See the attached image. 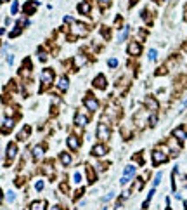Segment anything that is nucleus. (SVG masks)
I'll use <instances>...</instances> for the list:
<instances>
[{
  "mask_svg": "<svg viewBox=\"0 0 187 210\" xmlns=\"http://www.w3.org/2000/svg\"><path fill=\"white\" fill-rule=\"evenodd\" d=\"M109 136H111V129H109V125H106V123H99V125H97V139H101V141H108Z\"/></svg>",
  "mask_w": 187,
  "mask_h": 210,
  "instance_id": "nucleus-1",
  "label": "nucleus"
},
{
  "mask_svg": "<svg viewBox=\"0 0 187 210\" xmlns=\"http://www.w3.org/2000/svg\"><path fill=\"white\" fill-rule=\"evenodd\" d=\"M71 31H73V35H76V36H87V35H88V28H87V24H83V23H73Z\"/></svg>",
  "mask_w": 187,
  "mask_h": 210,
  "instance_id": "nucleus-2",
  "label": "nucleus"
},
{
  "mask_svg": "<svg viewBox=\"0 0 187 210\" xmlns=\"http://www.w3.org/2000/svg\"><path fill=\"white\" fill-rule=\"evenodd\" d=\"M40 80H42V87H47V85H50V83H52V80H54V71H52L50 68H45V70L42 71V76H40Z\"/></svg>",
  "mask_w": 187,
  "mask_h": 210,
  "instance_id": "nucleus-3",
  "label": "nucleus"
},
{
  "mask_svg": "<svg viewBox=\"0 0 187 210\" xmlns=\"http://www.w3.org/2000/svg\"><path fill=\"white\" fill-rule=\"evenodd\" d=\"M168 160V155L165 151H160V149H154L153 151V163L154 165H160V163H165Z\"/></svg>",
  "mask_w": 187,
  "mask_h": 210,
  "instance_id": "nucleus-4",
  "label": "nucleus"
},
{
  "mask_svg": "<svg viewBox=\"0 0 187 210\" xmlns=\"http://www.w3.org/2000/svg\"><path fill=\"white\" fill-rule=\"evenodd\" d=\"M83 104L87 106L88 111H97V109H99V101L94 99V97H85V99H83Z\"/></svg>",
  "mask_w": 187,
  "mask_h": 210,
  "instance_id": "nucleus-5",
  "label": "nucleus"
},
{
  "mask_svg": "<svg viewBox=\"0 0 187 210\" xmlns=\"http://www.w3.org/2000/svg\"><path fill=\"white\" fill-rule=\"evenodd\" d=\"M172 136H173L175 139H179V141H186L187 139L186 127H177V129H173V130H172Z\"/></svg>",
  "mask_w": 187,
  "mask_h": 210,
  "instance_id": "nucleus-6",
  "label": "nucleus"
},
{
  "mask_svg": "<svg viewBox=\"0 0 187 210\" xmlns=\"http://www.w3.org/2000/svg\"><path fill=\"white\" fill-rule=\"evenodd\" d=\"M128 54L130 56H140V52H142V47H140V43L139 42H132L130 45H128Z\"/></svg>",
  "mask_w": 187,
  "mask_h": 210,
  "instance_id": "nucleus-7",
  "label": "nucleus"
},
{
  "mask_svg": "<svg viewBox=\"0 0 187 210\" xmlns=\"http://www.w3.org/2000/svg\"><path fill=\"white\" fill-rule=\"evenodd\" d=\"M90 9H92V5H90V2H88V0H83V2H80V3H78V12H80V14L88 16V14H90Z\"/></svg>",
  "mask_w": 187,
  "mask_h": 210,
  "instance_id": "nucleus-8",
  "label": "nucleus"
},
{
  "mask_svg": "<svg viewBox=\"0 0 187 210\" xmlns=\"http://www.w3.org/2000/svg\"><path fill=\"white\" fill-rule=\"evenodd\" d=\"M146 106H147V109L149 111H153V113H156L158 111V108H160V104H158V101L154 99V97H146Z\"/></svg>",
  "mask_w": 187,
  "mask_h": 210,
  "instance_id": "nucleus-9",
  "label": "nucleus"
},
{
  "mask_svg": "<svg viewBox=\"0 0 187 210\" xmlns=\"http://www.w3.org/2000/svg\"><path fill=\"white\" fill-rule=\"evenodd\" d=\"M87 123H88V116L78 111V113H76V116H75V125H78V127H85Z\"/></svg>",
  "mask_w": 187,
  "mask_h": 210,
  "instance_id": "nucleus-10",
  "label": "nucleus"
},
{
  "mask_svg": "<svg viewBox=\"0 0 187 210\" xmlns=\"http://www.w3.org/2000/svg\"><path fill=\"white\" fill-rule=\"evenodd\" d=\"M106 85H108V82H106V76L104 75H97L94 78V87L95 89H106Z\"/></svg>",
  "mask_w": 187,
  "mask_h": 210,
  "instance_id": "nucleus-11",
  "label": "nucleus"
},
{
  "mask_svg": "<svg viewBox=\"0 0 187 210\" xmlns=\"http://www.w3.org/2000/svg\"><path fill=\"white\" fill-rule=\"evenodd\" d=\"M106 153H108V149H106L104 144H97V146H94L92 151H90V155H94V156H104Z\"/></svg>",
  "mask_w": 187,
  "mask_h": 210,
  "instance_id": "nucleus-12",
  "label": "nucleus"
},
{
  "mask_svg": "<svg viewBox=\"0 0 187 210\" xmlns=\"http://www.w3.org/2000/svg\"><path fill=\"white\" fill-rule=\"evenodd\" d=\"M16 155H17V146L14 143H9V146H7V158H9V162L14 160Z\"/></svg>",
  "mask_w": 187,
  "mask_h": 210,
  "instance_id": "nucleus-13",
  "label": "nucleus"
},
{
  "mask_svg": "<svg viewBox=\"0 0 187 210\" xmlns=\"http://www.w3.org/2000/svg\"><path fill=\"white\" fill-rule=\"evenodd\" d=\"M43 151H45V146H43V144L35 146V148H33V158H35V160H40V158L43 156Z\"/></svg>",
  "mask_w": 187,
  "mask_h": 210,
  "instance_id": "nucleus-14",
  "label": "nucleus"
},
{
  "mask_svg": "<svg viewBox=\"0 0 187 210\" xmlns=\"http://www.w3.org/2000/svg\"><path fill=\"white\" fill-rule=\"evenodd\" d=\"M47 209V202L45 200H38V202H33L29 210H45Z\"/></svg>",
  "mask_w": 187,
  "mask_h": 210,
  "instance_id": "nucleus-15",
  "label": "nucleus"
},
{
  "mask_svg": "<svg viewBox=\"0 0 187 210\" xmlns=\"http://www.w3.org/2000/svg\"><path fill=\"white\" fill-rule=\"evenodd\" d=\"M12 125H14V120H7V118H3V120H2V132L7 134L9 130H12Z\"/></svg>",
  "mask_w": 187,
  "mask_h": 210,
  "instance_id": "nucleus-16",
  "label": "nucleus"
},
{
  "mask_svg": "<svg viewBox=\"0 0 187 210\" xmlns=\"http://www.w3.org/2000/svg\"><path fill=\"white\" fill-rule=\"evenodd\" d=\"M29 132H31V127H29V125H26V127H24V129L17 134V139H19V141H26V139H28V136H29Z\"/></svg>",
  "mask_w": 187,
  "mask_h": 210,
  "instance_id": "nucleus-17",
  "label": "nucleus"
},
{
  "mask_svg": "<svg viewBox=\"0 0 187 210\" xmlns=\"http://www.w3.org/2000/svg\"><path fill=\"white\" fill-rule=\"evenodd\" d=\"M57 87H59V90H68V87H69V80H68L66 76H61L59 82H57Z\"/></svg>",
  "mask_w": 187,
  "mask_h": 210,
  "instance_id": "nucleus-18",
  "label": "nucleus"
},
{
  "mask_svg": "<svg viewBox=\"0 0 187 210\" xmlns=\"http://www.w3.org/2000/svg\"><path fill=\"white\" fill-rule=\"evenodd\" d=\"M68 146H69V149H73V151H76L78 148H80V143H78V139L76 137H68Z\"/></svg>",
  "mask_w": 187,
  "mask_h": 210,
  "instance_id": "nucleus-19",
  "label": "nucleus"
},
{
  "mask_svg": "<svg viewBox=\"0 0 187 210\" xmlns=\"http://www.w3.org/2000/svg\"><path fill=\"white\" fill-rule=\"evenodd\" d=\"M87 177H88V182H90V184H94V182H95L97 176H95V170H94L92 167H87Z\"/></svg>",
  "mask_w": 187,
  "mask_h": 210,
  "instance_id": "nucleus-20",
  "label": "nucleus"
},
{
  "mask_svg": "<svg viewBox=\"0 0 187 210\" xmlns=\"http://www.w3.org/2000/svg\"><path fill=\"white\" fill-rule=\"evenodd\" d=\"M38 2H29V3H26L24 7H23V10L26 12V14H33V10H35V5H36Z\"/></svg>",
  "mask_w": 187,
  "mask_h": 210,
  "instance_id": "nucleus-21",
  "label": "nucleus"
},
{
  "mask_svg": "<svg viewBox=\"0 0 187 210\" xmlns=\"http://www.w3.org/2000/svg\"><path fill=\"white\" fill-rule=\"evenodd\" d=\"M59 160H61L62 165H69V163H71V156H69V153H61Z\"/></svg>",
  "mask_w": 187,
  "mask_h": 210,
  "instance_id": "nucleus-22",
  "label": "nucleus"
},
{
  "mask_svg": "<svg viewBox=\"0 0 187 210\" xmlns=\"http://www.w3.org/2000/svg\"><path fill=\"white\" fill-rule=\"evenodd\" d=\"M134 174H135V165H128V167L125 169V176L130 177V176H134Z\"/></svg>",
  "mask_w": 187,
  "mask_h": 210,
  "instance_id": "nucleus-23",
  "label": "nucleus"
},
{
  "mask_svg": "<svg viewBox=\"0 0 187 210\" xmlns=\"http://www.w3.org/2000/svg\"><path fill=\"white\" fill-rule=\"evenodd\" d=\"M19 33H21V28H19V24H17V28H16V30H12V31L9 33V38H14V36H17Z\"/></svg>",
  "mask_w": 187,
  "mask_h": 210,
  "instance_id": "nucleus-24",
  "label": "nucleus"
},
{
  "mask_svg": "<svg viewBox=\"0 0 187 210\" xmlns=\"http://www.w3.org/2000/svg\"><path fill=\"white\" fill-rule=\"evenodd\" d=\"M73 182H76V184L82 182V174H80V172H75V174H73Z\"/></svg>",
  "mask_w": 187,
  "mask_h": 210,
  "instance_id": "nucleus-25",
  "label": "nucleus"
},
{
  "mask_svg": "<svg viewBox=\"0 0 187 210\" xmlns=\"http://www.w3.org/2000/svg\"><path fill=\"white\" fill-rule=\"evenodd\" d=\"M161 177H163V174H161V172H158V174L154 176V181H153V184H154V186H158V184L161 182Z\"/></svg>",
  "mask_w": 187,
  "mask_h": 210,
  "instance_id": "nucleus-26",
  "label": "nucleus"
},
{
  "mask_svg": "<svg viewBox=\"0 0 187 210\" xmlns=\"http://www.w3.org/2000/svg\"><path fill=\"white\" fill-rule=\"evenodd\" d=\"M108 66H109V68H116V66H118V59H114V57H111V59L108 61Z\"/></svg>",
  "mask_w": 187,
  "mask_h": 210,
  "instance_id": "nucleus-27",
  "label": "nucleus"
},
{
  "mask_svg": "<svg viewBox=\"0 0 187 210\" xmlns=\"http://www.w3.org/2000/svg\"><path fill=\"white\" fill-rule=\"evenodd\" d=\"M156 122H158V116H156V115H151V116H149V127H154Z\"/></svg>",
  "mask_w": 187,
  "mask_h": 210,
  "instance_id": "nucleus-28",
  "label": "nucleus"
},
{
  "mask_svg": "<svg viewBox=\"0 0 187 210\" xmlns=\"http://www.w3.org/2000/svg\"><path fill=\"white\" fill-rule=\"evenodd\" d=\"M19 9V2H12V7H10V14H16Z\"/></svg>",
  "mask_w": 187,
  "mask_h": 210,
  "instance_id": "nucleus-29",
  "label": "nucleus"
},
{
  "mask_svg": "<svg viewBox=\"0 0 187 210\" xmlns=\"http://www.w3.org/2000/svg\"><path fill=\"white\" fill-rule=\"evenodd\" d=\"M43 167H45V169H43V172H45V174H52V163H50V162H49V163H45Z\"/></svg>",
  "mask_w": 187,
  "mask_h": 210,
  "instance_id": "nucleus-30",
  "label": "nucleus"
},
{
  "mask_svg": "<svg viewBox=\"0 0 187 210\" xmlns=\"http://www.w3.org/2000/svg\"><path fill=\"white\" fill-rule=\"evenodd\" d=\"M14 200H16V195H14L12 191H7V202H9V203H12Z\"/></svg>",
  "mask_w": 187,
  "mask_h": 210,
  "instance_id": "nucleus-31",
  "label": "nucleus"
},
{
  "mask_svg": "<svg viewBox=\"0 0 187 210\" xmlns=\"http://www.w3.org/2000/svg\"><path fill=\"white\" fill-rule=\"evenodd\" d=\"M156 56H158V54H156V50H154V49H151V50H149V61H156Z\"/></svg>",
  "mask_w": 187,
  "mask_h": 210,
  "instance_id": "nucleus-32",
  "label": "nucleus"
},
{
  "mask_svg": "<svg viewBox=\"0 0 187 210\" xmlns=\"http://www.w3.org/2000/svg\"><path fill=\"white\" fill-rule=\"evenodd\" d=\"M99 3H101V7L104 9V7H109V5H111V0H99Z\"/></svg>",
  "mask_w": 187,
  "mask_h": 210,
  "instance_id": "nucleus-33",
  "label": "nucleus"
},
{
  "mask_svg": "<svg viewBox=\"0 0 187 210\" xmlns=\"http://www.w3.org/2000/svg\"><path fill=\"white\" fill-rule=\"evenodd\" d=\"M128 31H130V30H128V28H125V30H123V33H121V35H120V40H121V42H123V40H125V38H127V35H128Z\"/></svg>",
  "mask_w": 187,
  "mask_h": 210,
  "instance_id": "nucleus-34",
  "label": "nucleus"
},
{
  "mask_svg": "<svg viewBox=\"0 0 187 210\" xmlns=\"http://www.w3.org/2000/svg\"><path fill=\"white\" fill-rule=\"evenodd\" d=\"M35 189H36V191H42V189H43V182H42V181L35 182Z\"/></svg>",
  "mask_w": 187,
  "mask_h": 210,
  "instance_id": "nucleus-35",
  "label": "nucleus"
},
{
  "mask_svg": "<svg viewBox=\"0 0 187 210\" xmlns=\"http://www.w3.org/2000/svg\"><path fill=\"white\" fill-rule=\"evenodd\" d=\"M128 181H130V179H128V176H125V177H121V179H120V184H123V186H125V184H128Z\"/></svg>",
  "mask_w": 187,
  "mask_h": 210,
  "instance_id": "nucleus-36",
  "label": "nucleus"
},
{
  "mask_svg": "<svg viewBox=\"0 0 187 210\" xmlns=\"http://www.w3.org/2000/svg\"><path fill=\"white\" fill-rule=\"evenodd\" d=\"M113 196H114V193H113V191H111V193H109V195H106V196H104V198H102V202H109V200H111V198H113Z\"/></svg>",
  "mask_w": 187,
  "mask_h": 210,
  "instance_id": "nucleus-37",
  "label": "nucleus"
},
{
  "mask_svg": "<svg viewBox=\"0 0 187 210\" xmlns=\"http://www.w3.org/2000/svg\"><path fill=\"white\" fill-rule=\"evenodd\" d=\"M38 52H40V61H45V59H47V56H45V52H43L42 49H40Z\"/></svg>",
  "mask_w": 187,
  "mask_h": 210,
  "instance_id": "nucleus-38",
  "label": "nucleus"
},
{
  "mask_svg": "<svg viewBox=\"0 0 187 210\" xmlns=\"http://www.w3.org/2000/svg\"><path fill=\"white\" fill-rule=\"evenodd\" d=\"M156 75H166V68H160V70L156 71Z\"/></svg>",
  "mask_w": 187,
  "mask_h": 210,
  "instance_id": "nucleus-39",
  "label": "nucleus"
},
{
  "mask_svg": "<svg viewBox=\"0 0 187 210\" xmlns=\"http://www.w3.org/2000/svg\"><path fill=\"white\" fill-rule=\"evenodd\" d=\"M64 23H75V21H73L71 16H66V17H64Z\"/></svg>",
  "mask_w": 187,
  "mask_h": 210,
  "instance_id": "nucleus-40",
  "label": "nucleus"
},
{
  "mask_svg": "<svg viewBox=\"0 0 187 210\" xmlns=\"http://www.w3.org/2000/svg\"><path fill=\"white\" fill-rule=\"evenodd\" d=\"M142 17H144V19H149V12H147V10H142Z\"/></svg>",
  "mask_w": 187,
  "mask_h": 210,
  "instance_id": "nucleus-41",
  "label": "nucleus"
},
{
  "mask_svg": "<svg viewBox=\"0 0 187 210\" xmlns=\"http://www.w3.org/2000/svg\"><path fill=\"white\" fill-rule=\"evenodd\" d=\"M7 63L12 64V63H14V57H12V56H7Z\"/></svg>",
  "mask_w": 187,
  "mask_h": 210,
  "instance_id": "nucleus-42",
  "label": "nucleus"
},
{
  "mask_svg": "<svg viewBox=\"0 0 187 210\" xmlns=\"http://www.w3.org/2000/svg\"><path fill=\"white\" fill-rule=\"evenodd\" d=\"M82 193H83V189H80V191H76V196H75V200H78V198L82 196Z\"/></svg>",
  "mask_w": 187,
  "mask_h": 210,
  "instance_id": "nucleus-43",
  "label": "nucleus"
},
{
  "mask_svg": "<svg viewBox=\"0 0 187 210\" xmlns=\"http://www.w3.org/2000/svg\"><path fill=\"white\" fill-rule=\"evenodd\" d=\"M61 189H62V191L66 193V191H68V186H66V184H61Z\"/></svg>",
  "mask_w": 187,
  "mask_h": 210,
  "instance_id": "nucleus-44",
  "label": "nucleus"
},
{
  "mask_svg": "<svg viewBox=\"0 0 187 210\" xmlns=\"http://www.w3.org/2000/svg\"><path fill=\"white\" fill-rule=\"evenodd\" d=\"M50 210H62V209H61L59 205H54V207H52V209H50Z\"/></svg>",
  "mask_w": 187,
  "mask_h": 210,
  "instance_id": "nucleus-45",
  "label": "nucleus"
}]
</instances>
